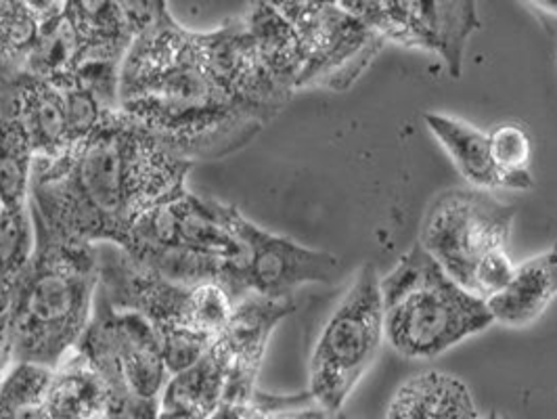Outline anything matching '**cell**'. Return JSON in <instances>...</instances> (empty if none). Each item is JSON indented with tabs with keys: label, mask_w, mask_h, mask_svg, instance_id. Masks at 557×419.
<instances>
[{
	"label": "cell",
	"mask_w": 557,
	"mask_h": 419,
	"mask_svg": "<svg viewBox=\"0 0 557 419\" xmlns=\"http://www.w3.org/2000/svg\"><path fill=\"white\" fill-rule=\"evenodd\" d=\"M246 411H248V405L223 403L208 419H246Z\"/></svg>",
	"instance_id": "29"
},
{
	"label": "cell",
	"mask_w": 557,
	"mask_h": 419,
	"mask_svg": "<svg viewBox=\"0 0 557 419\" xmlns=\"http://www.w3.org/2000/svg\"><path fill=\"white\" fill-rule=\"evenodd\" d=\"M557 298V246L516 267L507 287L486 300L495 323L522 330L532 325Z\"/></svg>",
	"instance_id": "14"
},
{
	"label": "cell",
	"mask_w": 557,
	"mask_h": 419,
	"mask_svg": "<svg viewBox=\"0 0 557 419\" xmlns=\"http://www.w3.org/2000/svg\"><path fill=\"white\" fill-rule=\"evenodd\" d=\"M117 110L194 164L239 151L264 128L216 74L206 32L183 28L166 2L124 57Z\"/></svg>",
	"instance_id": "2"
},
{
	"label": "cell",
	"mask_w": 557,
	"mask_h": 419,
	"mask_svg": "<svg viewBox=\"0 0 557 419\" xmlns=\"http://www.w3.org/2000/svg\"><path fill=\"white\" fill-rule=\"evenodd\" d=\"M231 224L248 250L244 273L248 294L287 300L302 285L337 280L339 260L334 254L269 233L248 221L235 206L231 208Z\"/></svg>",
	"instance_id": "12"
},
{
	"label": "cell",
	"mask_w": 557,
	"mask_h": 419,
	"mask_svg": "<svg viewBox=\"0 0 557 419\" xmlns=\"http://www.w3.org/2000/svg\"><path fill=\"white\" fill-rule=\"evenodd\" d=\"M97 289L113 308L133 310L153 328L170 375L210 350L235 307L221 285L174 283L113 246L99 250Z\"/></svg>",
	"instance_id": "5"
},
{
	"label": "cell",
	"mask_w": 557,
	"mask_h": 419,
	"mask_svg": "<svg viewBox=\"0 0 557 419\" xmlns=\"http://www.w3.org/2000/svg\"><path fill=\"white\" fill-rule=\"evenodd\" d=\"M11 365V348H9V319H0V378Z\"/></svg>",
	"instance_id": "28"
},
{
	"label": "cell",
	"mask_w": 557,
	"mask_h": 419,
	"mask_svg": "<svg viewBox=\"0 0 557 419\" xmlns=\"http://www.w3.org/2000/svg\"><path fill=\"white\" fill-rule=\"evenodd\" d=\"M346 11L386 42L443 57L453 78L461 76L470 36L480 28L470 0H342Z\"/></svg>",
	"instance_id": "11"
},
{
	"label": "cell",
	"mask_w": 557,
	"mask_h": 419,
	"mask_svg": "<svg viewBox=\"0 0 557 419\" xmlns=\"http://www.w3.org/2000/svg\"><path fill=\"white\" fill-rule=\"evenodd\" d=\"M529 7L541 15L543 26L557 36V0H534Z\"/></svg>",
	"instance_id": "27"
},
{
	"label": "cell",
	"mask_w": 557,
	"mask_h": 419,
	"mask_svg": "<svg viewBox=\"0 0 557 419\" xmlns=\"http://www.w3.org/2000/svg\"><path fill=\"white\" fill-rule=\"evenodd\" d=\"M53 369L36 363H11L0 378V416H17L45 405Z\"/></svg>",
	"instance_id": "23"
},
{
	"label": "cell",
	"mask_w": 557,
	"mask_h": 419,
	"mask_svg": "<svg viewBox=\"0 0 557 419\" xmlns=\"http://www.w3.org/2000/svg\"><path fill=\"white\" fill-rule=\"evenodd\" d=\"M0 419H13V418H9V416H0Z\"/></svg>",
	"instance_id": "31"
},
{
	"label": "cell",
	"mask_w": 557,
	"mask_h": 419,
	"mask_svg": "<svg viewBox=\"0 0 557 419\" xmlns=\"http://www.w3.org/2000/svg\"><path fill=\"white\" fill-rule=\"evenodd\" d=\"M61 88L65 93L67 128H70L72 147H74L86 137H90L97 131V126L101 124L103 115L113 110H108L92 90L84 88L81 84H67Z\"/></svg>",
	"instance_id": "24"
},
{
	"label": "cell",
	"mask_w": 557,
	"mask_h": 419,
	"mask_svg": "<svg viewBox=\"0 0 557 419\" xmlns=\"http://www.w3.org/2000/svg\"><path fill=\"white\" fill-rule=\"evenodd\" d=\"M97 287V246L34 242L9 303L11 363L55 369L83 340Z\"/></svg>",
	"instance_id": "3"
},
{
	"label": "cell",
	"mask_w": 557,
	"mask_h": 419,
	"mask_svg": "<svg viewBox=\"0 0 557 419\" xmlns=\"http://www.w3.org/2000/svg\"><path fill=\"white\" fill-rule=\"evenodd\" d=\"M327 414L305 392L296 396H269L256 391L246 419H325Z\"/></svg>",
	"instance_id": "25"
},
{
	"label": "cell",
	"mask_w": 557,
	"mask_h": 419,
	"mask_svg": "<svg viewBox=\"0 0 557 419\" xmlns=\"http://www.w3.org/2000/svg\"><path fill=\"white\" fill-rule=\"evenodd\" d=\"M513 271L516 264L511 262L507 251H493L475 267L474 275L468 283V292L482 300H491L507 287V283L513 278Z\"/></svg>",
	"instance_id": "26"
},
{
	"label": "cell",
	"mask_w": 557,
	"mask_h": 419,
	"mask_svg": "<svg viewBox=\"0 0 557 419\" xmlns=\"http://www.w3.org/2000/svg\"><path fill=\"white\" fill-rule=\"evenodd\" d=\"M76 350L108 391V419L160 418L170 371L158 335L140 315L113 308L97 289L92 319Z\"/></svg>",
	"instance_id": "7"
},
{
	"label": "cell",
	"mask_w": 557,
	"mask_h": 419,
	"mask_svg": "<svg viewBox=\"0 0 557 419\" xmlns=\"http://www.w3.org/2000/svg\"><path fill=\"white\" fill-rule=\"evenodd\" d=\"M294 310V298L275 300L248 294L235 303L231 319L210 346L212 355L223 365L226 373L224 403L250 405L269 340L278 323Z\"/></svg>",
	"instance_id": "13"
},
{
	"label": "cell",
	"mask_w": 557,
	"mask_h": 419,
	"mask_svg": "<svg viewBox=\"0 0 557 419\" xmlns=\"http://www.w3.org/2000/svg\"><path fill=\"white\" fill-rule=\"evenodd\" d=\"M516 206L474 187L448 189L428 208L419 246L463 289L475 267L493 251L505 250Z\"/></svg>",
	"instance_id": "9"
},
{
	"label": "cell",
	"mask_w": 557,
	"mask_h": 419,
	"mask_svg": "<svg viewBox=\"0 0 557 419\" xmlns=\"http://www.w3.org/2000/svg\"><path fill=\"white\" fill-rule=\"evenodd\" d=\"M224 394L226 373L212 350H208L189 369L170 375L166 391L162 394V411H178L208 419L223 405Z\"/></svg>",
	"instance_id": "19"
},
{
	"label": "cell",
	"mask_w": 557,
	"mask_h": 419,
	"mask_svg": "<svg viewBox=\"0 0 557 419\" xmlns=\"http://www.w3.org/2000/svg\"><path fill=\"white\" fill-rule=\"evenodd\" d=\"M231 208L185 192L139 219L122 251L174 283H216L235 305L248 296V250L231 224Z\"/></svg>",
	"instance_id": "4"
},
{
	"label": "cell",
	"mask_w": 557,
	"mask_h": 419,
	"mask_svg": "<svg viewBox=\"0 0 557 419\" xmlns=\"http://www.w3.org/2000/svg\"><path fill=\"white\" fill-rule=\"evenodd\" d=\"M384 342L382 287L369 262L330 315L310 355L308 394L325 414L342 411Z\"/></svg>",
	"instance_id": "8"
},
{
	"label": "cell",
	"mask_w": 557,
	"mask_h": 419,
	"mask_svg": "<svg viewBox=\"0 0 557 419\" xmlns=\"http://www.w3.org/2000/svg\"><path fill=\"white\" fill-rule=\"evenodd\" d=\"M275 4L302 45L305 72L298 90L327 88L342 93L350 88L386 45L380 34L339 2L285 0Z\"/></svg>",
	"instance_id": "10"
},
{
	"label": "cell",
	"mask_w": 557,
	"mask_h": 419,
	"mask_svg": "<svg viewBox=\"0 0 557 419\" xmlns=\"http://www.w3.org/2000/svg\"><path fill=\"white\" fill-rule=\"evenodd\" d=\"M34 151L20 122L0 112V206L11 212L29 210Z\"/></svg>",
	"instance_id": "20"
},
{
	"label": "cell",
	"mask_w": 557,
	"mask_h": 419,
	"mask_svg": "<svg viewBox=\"0 0 557 419\" xmlns=\"http://www.w3.org/2000/svg\"><path fill=\"white\" fill-rule=\"evenodd\" d=\"M386 419H482L466 382L443 371L407 380L392 396Z\"/></svg>",
	"instance_id": "15"
},
{
	"label": "cell",
	"mask_w": 557,
	"mask_h": 419,
	"mask_svg": "<svg viewBox=\"0 0 557 419\" xmlns=\"http://www.w3.org/2000/svg\"><path fill=\"white\" fill-rule=\"evenodd\" d=\"M482 419H502V418H499V416H497V414H491V416H486V418H482Z\"/></svg>",
	"instance_id": "30"
},
{
	"label": "cell",
	"mask_w": 557,
	"mask_h": 419,
	"mask_svg": "<svg viewBox=\"0 0 557 419\" xmlns=\"http://www.w3.org/2000/svg\"><path fill=\"white\" fill-rule=\"evenodd\" d=\"M191 168L126 113L108 112L90 137L55 160H34V237L124 250L139 219L187 192Z\"/></svg>",
	"instance_id": "1"
},
{
	"label": "cell",
	"mask_w": 557,
	"mask_h": 419,
	"mask_svg": "<svg viewBox=\"0 0 557 419\" xmlns=\"http://www.w3.org/2000/svg\"><path fill=\"white\" fill-rule=\"evenodd\" d=\"M423 122L434 139L443 145L448 158L461 176L482 192L502 189V176L491 156L488 135L472 124L446 115V113H425Z\"/></svg>",
	"instance_id": "18"
},
{
	"label": "cell",
	"mask_w": 557,
	"mask_h": 419,
	"mask_svg": "<svg viewBox=\"0 0 557 419\" xmlns=\"http://www.w3.org/2000/svg\"><path fill=\"white\" fill-rule=\"evenodd\" d=\"M491 156L502 176V189L529 192L534 187L530 162L532 139L529 131L520 124H502L491 135Z\"/></svg>",
	"instance_id": "22"
},
{
	"label": "cell",
	"mask_w": 557,
	"mask_h": 419,
	"mask_svg": "<svg viewBox=\"0 0 557 419\" xmlns=\"http://www.w3.org/2000/svg\"><path fill=\"white\" fill-rule=\"evenodd\" d=\"M242 20L273 81L292 95L298 93L305 72V53L289 20L275 2H253Z\"/></svg>",
	"instance_id": "16"
},
{
	"label": "cell",
	"mask_w": 557,
	"mask_h": 419,
	"mask_svg": "<svg viewBox=\"0 0 557 419\" xmlns=\"http://www.w3.org/2000/svg\"><path fill=\"white\" fill-rule=\"evenodd\" d=\"M380 287L386 342L405 359H436L495 323L486 300L450 280L419 244L400 256Z\"/></svg>",
	"instance_id": "6"
},
{
	"label": "cell",
	"mask_w": 557,
	"mask_h": 419,
	"mask_svg": "<svg viewBox=\"0 0 557 419\" xmlns=\"http://www.w3.org/2000/svg\"><path fill=\"white\" fill-rule=\"evenodd\" d=\"M108 407L110 396L99 373L74 348L51 373L45 396L47 419H103Z\"/></svg>",
	"instance_id": "17"
},
{
	"label": "cell",
	"mask_w": 557,
	"mask_h": 419,
	"mask_svg": "<svg viewBox=\"0 0 557 419\" xmlns=\"http://www.w3.org/2000/svg\"><path fill=\"white\" fill-rule=\"evenodd\" d=\"M40 17L32 2L0 0V86L15 81L40 36Z\"/></svg>",
	"instance_id": "21"
}]
</instances>
